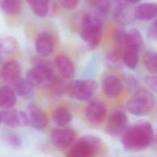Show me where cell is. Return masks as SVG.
<instances>
[{
    "label": "cell",
    "mask_w": 157,
    "mask_h": 157,
    "mask_svg": "<svg viewBox=\"0 0 157 157\" xmlns=\"http://www.w3.org/2000/svg\"><path fill=\"white\" fill-rule=\"evenodd\" d=\"M154 131L148 121H138L126 128L122 133L121 144L129 151H140L151 145Z\"/></svg>",
    "instance_id": "1"
},
{
    "label": "cell",
    "mask_w": 157,
    "mask_h": 157,
    "mask_svg": "<svg viewBox=\"0 0 157 157\" xmlns=\"http://www.w3.org/2000/svg\"><path fill=\"white\" fill-rule=\"evenodd\" d=\"M80 36L90 49L96 48L102 37V23L99 17L89 13L82 15L80 22Z\"/></svg>",
    "instance_id": "2"
},
{
    "label": "cell",
    "mask_w": 157,
    "mask_h": 157,
    "mask_svg": "<svg viewBox=\"0 0 157 157\" xmlns=\"http://www.w3.org/2000/svg\"><path fill=\"white\" fill-rule=\"evenodd\" d=\"M26 78L34 87H52L56 81L52 64L42 59H36L34 66L26 72Z\"/></svg>",
    "instance_id": "3"
},
{
    "label": "cell",
    "mask_w": 157,
    "mask_h": 157,
    "mask_svg": "<svg viewBox=\"0 0 157 157\" xmlns=\"http://www.w3.org/2000/svg\"><path fill=\"white\" fill-rule=\"evenodd\" d=\"M142 45L143 37L137 29L132 28L125 33V46L123 59L125 65L129 69H134L137 66L139 50Z\"/></svg>",
    "instance_id": "4"
},
{
    "label": "cell",
    "mask_w": 157,
    "mask_h": 157,
    "mask_svg": "<svg viewBox=\"0 0 157 157\" xmlns=\"http://www.w3.org/2000/svg\"><path fill=\"white\" fill-rule=\"evenodd\" d=\"M153 104L154 98L151 93L145 88H140L127 101L126 108L134 115H144L151 110Z\"/></svg>",
    "instance_id": "5"
},
{
    "label": "cell",
    "mask_w": 157,
    "mask_h": 157,
    "mask_svg": "<svg viewBox=\"0 0 157 157\" xmlns=\"http://www.w3.org/2000/svg\"><path fill=\"white\" fill-rule=\"evenodd\" d=\"M102 147L100 139L93 135H85L78 139L69 150V157H91L99 152Z\"/></svg>",
    "instance_id": "6"
},
{
    "label": "cell",
    "mask_w": 157,
    "mask_h": 157,
    "mask_svg": "<svg viewBox=\"0 0 157 157\" xmlns=\"http://www.w3.org/2000/svg\"><path fill=\"white\" fill-rule=\"evenodd\" d=\"M98 88L97 83L93 80H77L70 82L66 87L69 96L80 101L90 99Z\"/></svg>",
    "instance_id": "7"
},
{
    "label": "cell",
    "mask_w": 157,
    "mask_h": 157,
    "mask_svg": "<svg viewBox=\"0 0 157 157\" xmlns=\"http://www.w3.org/2000/svg\"><path fill=\"white\" fill-rule=\"evenodd\" d=\"M127 123L128 118L124 112L120 109H116L109 117L105 129L110 136H117L124 132Z\"/></svg>",
    "instance_id": "8"
},
{
    "label": "cell",
    "mask_w": 157,
    "mask_h": 157,
    "mask_svg": "<svg viewBox=\"0 0 157 157\" xmlns=\"http://www.w3.org/2000/svg\"><path fill=\"white\" fill-rule=\"evenodd\" d=\"M0 120L1 123L12 128L25 127L29 124L28 114L18 110L6 109L1 111Z\"/></svg>",
    "instance_id": "9"
},
{
    "label": "cell",
    "mask_w": 157,
    "mask_h": 157,
    "mask_svg": "<svg viewBox=\"0 0 157 157\" xmlns=\"http://www.w3.org/2000/svg\"><path fill=\"white\" fill-rule=\"evenodd\" d=\"M107 106L101 101L94 100L90 102L86 107L85 116L92 124L98 126L102 124L106 117Z\"/></svg>",
    "instance_id": "10"
},
{
    "label": "cell",
    "mask_w": 157,
    "mask_h": 157,
    "mask_svg": "<svg viewBox=\"0 0 157 157\" xmlns=\"http://www.w3.org/2000/svg\"><path fill=\"white\" fill-rule=\"evenodd\" d=\"M75 139V131L69 128L61 127L54 129L51 134V141L57 148H65L71 146Z\"/></svg>",
    "instance_id": "11"
},
{
    "label": "cell",
    "mask_w": 157,
    "mask_h": 157,
    "mask_svg": "<svg viewBox=\"0 0 157 157\" xmlns=\"http://www.w3.org/2000/svg\"><path fill=\"white\" fill-rule=\"evenodd\" d=\"M21 71V66L18 61H7L0 69V78L4 82L13 84L20 78Z\"/></svg>",
    "instance_id": "12"
},
{
    "label": "cell",
    "mask_w": 157,
    "mask_h": 157,
    "mask_svg": "<svg viewBox=\"0 0 157 157\" xmlns=\"http://www.w3.org/2000/svg\"><path fill=\"white\" fill-rule=\"evenodd\" d=\"M102 88L104 93L109 98H114L121 93L123 84L121 80L114 75L105 76L102 82Z\"/></svg>",
    "instance_id": "13"
},
{
    "label": "cell",
    "mask_w": 157,
    "mask_h": 157,
    "mask_svg": "<svg viewBox=\"0 0 157 157\" xmlns=\"http://www.w3.org/2000/svg\"><path fill=\"white\" fill-rule=\"evenodd\" d=\"M125 46V33L121 31H116L114 33L113 45L108 53V59L111 62H117L123 58Z\"/></svg>",
    "instance_id": "14"
},
{
    "label": "cell",
    "mask_w": 157,
    "mask_h": 157,
    "mask_svg": "<svg viewBox=\"0 0 157 157\" xmlns=\"http://www.w3.org/2000/svg\"><path fill=\"white\" fill-rule=\"evenodd\" d=\"M27 109L29 124L36 129H44L48 123L47 117L45 113L34 104H29Z\"/></svg>",
    "instance_id": "15"
},
{
    "label": "cell",
    "mask_w": 157,
    "mask_h": 157,
    "mask_svg": "<svg viewBox=\"0 0 157 157\" xmlns=\"http://www.w3.org/2000/svg\"><path fill=\"white\" fill-rule=\"evenodd\" d=\"M53 37L47 32L40 33L36 39V50L42 56H47L50 55L53 50Z\"/></svg>",
    "instance_id": "16"
},
{
    "label": "cell",
    "mask_w": 157,
    "mask_h": 157,
    "mask_svg": "<svg viewBox=\"0 0 157 157\" xmlns=\"http://www.w3.org/2000/svg\"><path fill=\"white\" fill-rule=\"evenodd\" d=\"M54 64L63 77L71 78L74 76L75 73L74 66L67 56L63 54L57 55L54 59Z\"/></svg>",
    "instance_id": "17"
},
{
    "label": "cell",
    "mask_w": 157,
    "mask_h": 157,
    "mask_svg": "<svg viewBox=\"0 0 157 157\" xmlns=\"http://www.w3.org/2000/svg\"><path fill=\"white\" fill-rule=\"evenodd\" d=\"M134 15L139 20H150L157 16V4L146 2L139 4L136 7Z\"/></svg>",
    "instance_id": "18"
},
{
    "label": "cell",
    "mask_w": 157,
    "mask_h": 157,
    "mask_svg": "<svg viewBox=\"0 0 157 157\" xmlns=\"http://www.w3.org/2000/svg\"><path fill=\"white\" fill-rule=\"evenodd\" d=\"M13 88L3 85L0 87V108L2 109H10L16 104L17 96Z\"/></svg>",
    "instance_id": "19"
},
{
    "label": "cell",
    "mask_w": 157,
    "mask_h": 157,
    "mask_svg": "<svg viewBox=\"0 0 157 157\" xmlns=\"http://www.w3.org/2000/svg\"><path fill=\"white\" fill-rule=\"evenodd\" d=\"M13 89L15 93L23 98H29L33 94L34 86L26 78H20L13 84Z\"/></svg>",
    "instance_id": "20"
},
{
    "label": "cell",
    "mask_w": 157,
    "mask_h": 157,
    "mask_svg": "<svg viewBox=\"0 0 157 157\" xmlns=\"http://www.w3.org/2000/svg\"><path fill=\"white\" fill-rule=\"evenodd\" d=\"M31 10L37 17H44L49 9L48 0H26Z\"/></svg>",
    "instance_id": "21"
},
{
    "label": "cell",
    "mask_w": 157,
    "mask_h": 157,
    "mask_svg": "<svg viewBox=\"0 0 157 157\" xmlns=\"http://www.w3.org/2000/svg\"><path fill=\"white\" fill-rule=\"evenodd\" d=\"M52 117L55 124L60 127L65 126L72 119L71 112L67 109L64 107L56 109L53 113Z\"/></svg>",
    "instance_id": "22"
},
{
    "label": "cell",
    "mask_w": 157,
    "mask_h": 157,
    "mask_svg": "<svg viewBox=\"0 0 157 157\" xmlns=\"http://www.w3.org/2000/svg\"><path fill=\"white\" fill-rule=\"evenodd\" d=\"M143 63L145 69L151 74H157V52L147 51L143 55Z\"/></svg>",
    "instance_id": "23"
},
{
    "label": "cell",
    "mask_w": 157,
    "mask_h": 157,
    "mask_svg": "<svg viewBox=\"0 0 157 157\" xmlns=\"http://www.w3.org/2000/svg\"><path fill=\"white\" fill-rule=\"evenodd\" d=\"M17 44V41L13 37H0V53H10L13 52L16 48Z\"/></svg>",
    "instance_id": "24"
},
{
    "label": "cell",
    "mask_w": 157,
    "mask_h": 157,
    "mask_svg": "<svg viewBox=\"0 0 157 157\" xmlns=\"http://www.w3.org/2000/svg\"><path fill=\"white\" fill-rule=\"evenodd\" d=\"M1 7L9 14H17L21 9V0H2Z\"/></svg>",
    "instance_id": "25"
},
{
    "label": "cell",
    "mask_w": 157,
    "mask_h": 157,
    "mask_svg": "<svg viewBox=\"0 0 157 157\" xmlns=\"http://www.w3.org/2000/svg\"><path fill=\"white\" fill-rule=\"evenodd\" d=\"M90 5L100 15H105L109 10L108 0H88Z\"/></svg>",
    "instance_id": "26"
},
{
    "label": "cell",
    "mask_w": 157,
    "mask_h": 157,
    "mask_svg": "<svg viewBox=\"0 0 157 157\" xmlns=\"http://www.w3.org/2000/svg\"><path fill=\"white\" fill-rule=\"evenodd\" d=\"M4 141L10 147L14 148H18L21 147V141L20 137L15 134H7L4 136Z\"/></svg>",
    "instance_id": "27"
},
{
    "label": "cell",
    "mask_w": 157,
    "mask_h": 157,
    "mask_svg": "<svg viewBox=\"0 0 157 157\" xmlns=\"http://www.w3.org/2000/svg\"><path fill=\"white\" fill-rule=\"evenodd\" d=\"M144 80L152 90L157 93V75H147L145 77Z\"/></svg>",
    "instance_id": "28"
},
{
    "label": "cell",
    "mask_w": 157,
    "mask_h": 157,
    "mask_svg": "<svg viewBox=\"0 0 157 157\" xmlns=\"http://www.w3.org/2000/svg\"><path fill=\"white\" fill-rule=\"evenodd\" d=\"M147 34L150 39L153 40H157V18L149 27Z\"/></svg>",
    "instance_id": "29"
},
{
    "label": "cell",
    "mask_w": 157,
    "mask_h": 157,
    "mask_svg": "<svg viewBox=\"0 0 157 157\" xmlns=\"http://www.w3.org/2000/svg\"><path fill=\"white\" fill-rule=\"evenodd\" d=\"M61 6L66 9L72 10L75 9L78 4L80 0H59Z\"/></svg>",
    "instance_id": "30"
},
{
    "label": "cell",
    "mask_w": 157,
    "mask_h": 157,
    "mask_svg": "<svg viewBox=\"0 0 157 157\" xmlns=\"http://www.w3.org/2000/svg\"><path fill=\"white\" fill-rule=\"evenodd\" d=\"M151 145L152 146L153 149L157 150V131L155 133L154 132Z\"/></svg>",
    "instance_id": "31"
},
{
    "label": "cell",
    "mask_w": 157,
    "mask_h": 157,
    "mask_svg": "<svg viewBox=\"0 0 157 157\" xmlns=\"http://www.w3.org/2000/svg\"><path fill=\"white\" fill-rule=\"evenodd\" d=\"M124 1L130 3H136V2H138L140 0H124Z\"/></svg>",
    "instance_id": "32"
},
{
    "label": "cell",
    "mask_w": 157,
    "mask_h": 157,
    "mask_svg": "<svg viewBox=\"0 0 157 157\" xmlns=\"http://www.w3.org/2000/svg\"><path fill=\"white\" fill-rule=\"evenodd\" d=\"M1 63V55H0V63Z\"/></svg>",
    "instance_id": "33"
},
{
    "label": "cell",
    "mask_w": 157,
    "mask_h": 157,
    "mask_svg": "<svg viewBox=\"0 0 157 157\" xmlns=\"http://www.w3.org/2000/svg\"><path fill=\"white\" fill-rule=\"evenodd\" d=\"M0 123H1V120H0Z\"/></svg>",
    "instance_id": "34"
}]
</instances>
